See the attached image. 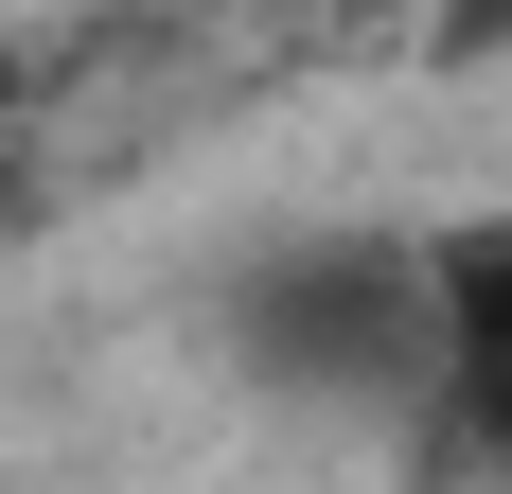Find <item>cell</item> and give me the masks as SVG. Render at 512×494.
<instances>
[{
    "label": "cell",
    "instance_id": "6da1fadb",
    "mask_svg": "<svg viewBox=\"0 0 512 494\" xmlns=\"http://www.w3.org/2000/svg\"><path fill=\"white\" fill-rule=\"evenodd\" d=\"M424 265H442V318H460V371H512V212L442 230Z\"/></svg>",
    "mask_w": 512,
    "mask_h": 494
},
{
    "label": "cell",
    "instance_id": "7a4b0ae2",
    "mask_svg": "<svg viewBox=\"0 0 512 494\" xmlns=\"http://www.w3.org/2000/svg\"><path fill=\"white\" fill-rule=\"evenodd\" d=\"M460 406H477V442L512 459V371H460Z\"/></svg>",
    "mask_w": 512,
    "mask_h": 494
}]
</instances>
